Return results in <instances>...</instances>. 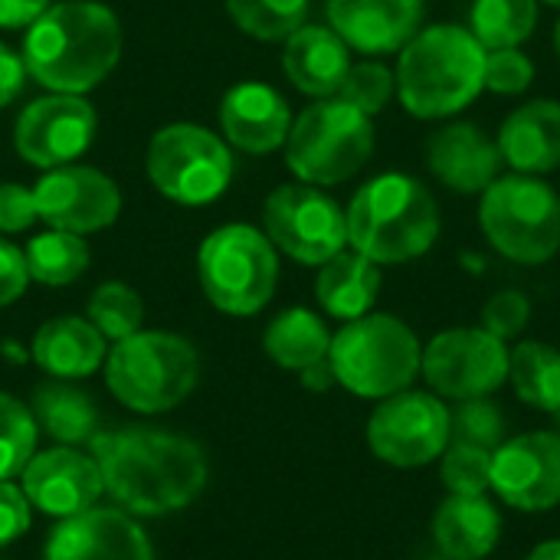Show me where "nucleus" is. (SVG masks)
I'll return each instance as SVG.
<instances>
[{
  "instance_id": "1",
  "label": "nucleus",
  "mask_w": 560,
  "mask_h": 560,
  "mask_svg": "<svg viewBox=\"0 0 560 560\" xmlns=\"http://www.w3.org/2000/svg\"><path fill=\"white\" fill-rule=\"evenodd\" d=\"M92 459L118 509L141 518L171 515L190 505L207 486L203 450L194 440L151 427L92 436Z\"/></svg>"
},
{
  "instance_id": "2",
  "label": "nucleus",
  "mask_w": 560,
  "mask_h": 560,
  "mask_svg": "<svg viewBox=\"0 0 560 560\" xmlns=\"http://www.w3.org/2000/svg\"><path fill=\"white\" fill-rule=\"evenodd\" d=\"M20 56L26 75L43 89L82 95L118 66L121 23L105 3L62 0L30 23Z\"/></svg>"
},
{
  "instance_id": "3",
  "label": "nucleus",
  "mask_w": 560,
  "mask_h": 560,
  "mask_svg": "<svg viewBox=\"0 0 560 560\" xmlns=\"http://www.w3.org/2000/svg\"><path fill=\"white\" fill-rule=\"evenodd\" d=\"M397 98L420 121L466 112L486 92V46L459 23H430L397 52Z\"/></svg>"
},
{
  "instance_id": "4",
  "label": "nucleus",
  "mask_w": 560,
  "mask_h": 560,
  "mask_svg": "<svg viewBox=\"0 0 560 560\" xmlns=\"http://www.w3.org/2000/svg\"><path fill=\"white\" fill-rule=\"evenodd\" d=\"M348 246L377 266H404L440 240V203L433 190L400 171H387L358 187L348 210Z\"/></svg>"
},
{
  "instance_id": "5",
  "label": "nucleus",
  "mask_w": 560,
  "mask_h": 560,
  "mask_svg": "<svg viewBox=\"0 0 560 560\" xmlns=\"http://www.w3.org/2000/svg\"><path fill=\"white\" fill-rule=\"evenodd\" d=\"M420 338L407 322L371 312L345 322V328L331 335L328 348L335 381L368 400H384L407 390L420 374Z\"/></svg>"
},
{
  "instance_id": "6",
  "label": "nucleus",
  "mask_w": 560,
  "mask_h": 560,
  "mask_svg": "<svg viewBox=\"0 0 560 560\" xmlns=\"http://www.w3.org/2000/svg\"><path fill=\"white\" fill-rule=\"evenodd\" d=\"M479 230L499 256L545 266L560 253V194L541 177L502 174L479 194Z\"/></svg>"
},
{
  "instance_id": "7",
  "label": "nucleus",
  "mask_w": 560,
  "mask_h": 560,
  "mask_svg": "<svg viewBox=\"0 0 560 560\" xmlns=\"http://www.w3.org/2000/svg\"><path fill=\"white\" fill-rule=\"evenodd\" d=\"M374 144V118L331 95L318 98L299 118H292L285 138V164L302 184L335 187L351 180L371 161Z\"/></svg>"
},
{
  "instance_id": "8",
  "label": "nucleus",
  "mask_w": 560,
  "mask_h": 560,
  "mask_svg": "<svg viewBox=\"0 0 560 560\" xmlns=\"http://www.w3.org/2000/svg\"><path fill=\"white\" fill-rule=\"evenodd\" d=\"M200 377V358L194 345L171 331H135L105 358L108 390L138 413L174 410Z\"/></svg>"
},
{
  "instance_id": "9",
  "label": "nucleus",
  "mask_w": 560,
  "mask_h": 560,
  "mask_svg": "<svg viewBox=\"0 0 560 560\" xmlns=\"http://www.w3.org/2000/svg\"><path fill=\"white\" fill-rule=\"evenodd\" d=\"M203 295L226 315L246 318L269 305L279 282V256L266 233L249 223L213 230L197 253Z\"/></svg>"
},
{
  "instance_id": "10",
  "label": "nucleus",
  "mask_w": 560,
  "mask_h": 560,
  "mask_svg": "<svg viewBox=\"0 0 560 560\" xmlns=\"http://www.w3.org/2000/svg\"><path fill=\"white\" fill-rule=\"evenodd\" d=\"M148 177L164 197L187 207H203L230 187L233 151L213 131L177 121L151 138Z\"/></svg>"
},
{
  "instance_id": "11",
  "label": "nucleus",
  "mask_w": 560,
  "mask_h": 560,
  "mask_svg": "<svg viewBox=\"0 0 560 560\" xmlns=\"http://www.w3.org/2000/svg\"><path fill=\"white\" fill-rule=\"evenodd\" d=\"M269 243L302 266H325L348 246V220L338 200L312 184H285L266 197Z\"/></svg>"
},
{
  "instance_id": "12",
  "label": "nucleus",
  "mask_w": 560,
  "mask_h": 560,
  "mask_svg": "<svg viewBox=\"0 0 560 560\" xmlns=\"http://www.w3.org/2000/svg\"><path fill=\"white\" fill-rule=\"evenodd\" d=\"M453 443L450 407L420 390H400L384 397L381 407L368 420V446L371 453L397 469L430 466Z\"/></svg>"
},
{
  "instance_id": "13",
  "label": "nucleus",
  "mask_w": 560,
  "mask_h": 560,
  "mask_svg": "<svg viewBox=\"0 0 560 560\" xmlns=\"http://www.w3.org/2000/svg\"><path fill=\"white\" fill-rule=\"evenodd\" d=\"M420 374L440 397H489L509 381V348L482 325L446 328L423 348Z\"/></svg>"
},
{
  "instance_id": "14",
  "label": "nucleus",
  "mask_w": 560,
  "mask_h": 560,
  "mask_svg": "<svg viewBox=\"0 0 560 560\" xmlns=\"http://www.w3.org/2000/svg\"><path fill=\"white\" fill-rule=\"evenodd\" d=\"M95 128L98 115L82 95L49 92L20 112L13 144L26 164L52 171L85 154L95 138Z\"/></svg>"
},
{
  "instance_id": "15",
  "label": "nucleus",
  "mask_w": 560,
  "mask_h": 560,
  "mask_svg": "<svg viewBox=\"0 0 560 560\" xmlns=\"http://www.w3.org/2000/svg\"><path fill=\"white\" fill-rule=\"evenodd\" d=\"M33 200L36 217L49 230H66L75 236L112 226L121 210V194L115 180L82 164H62L46 171L33 187Z\"/></svg>"
},
{
  "instance_id": "16",
  "label": "nucleus",
  "mask_w": 560,
  "mask_h": 560,
  "mask_svg": "<svg viewBox=\"0 0 560 560\" xmlns=\"http://www.w3.org/2000/svg\"><path fill=\"white\" fill-rule=\"evenodd\" d=\"M492 489L518 512L560 505V433L538 430L502 443L492 453Z\"/></svg>"
},
{
  "instance_id": "17",
  "label": "nucleus",
  "mask_w": 560,
  "mask_h": 560,
  "mask_svg": "<svg viewBox=\"0 0 560 560\" xmlns=\"http://www.w3.org/2000/svg\"><path fill=\"white\" fill-rule=\"evenodd\" d=\"M328 26L364 56L400 52L427 23V0H328Z\"/></svg>"
},
{
  "instance_id": "18",
  "label": "nucleus",
  "mask_w": 560,
  "mask_h": 560,
  "mask_svg": "<svg viewBox=\"0 0 560 560\" xmlns=\"http://www.w3.org/2000/svg\"><path fill=\"white\" fill-rule=\"evenodd\" d=\"M43 560H154L141 525L121 509H85L49 535Z\"/></svg>"
},
{
  "instance_id": "19",
  "label": "nucleus",
  "mask_w": 560,
  "mask_h": 560,
  "mask_svg": "<svg viewBox=\"0 0 560 560\" xmlns=\"http://www.w3.org/2000/svg\"><path fill=\"white\" fill-rule=\"evenodd\" d=\"M20 476H23V495L30 499V505H36L49 518H72L92 509L98 495L105 492L98 463L69 446L33 456Z\"/></svg>"
},
{
  "instance_id": "20",
  "label": "nucleus",
  "mask_w": 560,
  "mask_h": 560,
  "mask_svg": "<svg viewBox=\"0 0 560 560\" xmlns=\"http://www.w3.org/2000/svg\"><path fill=\"white\" fill-rule=\"evenodd\" d=\"M427 167L430 174L453 194L472 197L502 177V151L499 141L489 138L476 121H450L427 141Z\"/></svg>"
},
{
  "instance_id": "21",
  "label": "nucleus",
  "mask_w": 560,
  "mask_h": 560,
  "mask_svg": "<svg viewBox=\"0 0 560 560\" xmlns=\"http://www.w3.org/2000/svg\"><path fill=\"white\" fill-rule=\"evenodd\" d=\"M220 128L226 144L246 154H269L285 144L292 128L289 102L266 82H240L223 95Z\"/></svg>"
},
{
  "instance_id": "22",
  "label": "nucleus",
  "mask_w": 560,
  "mask_h": 560,
  "mask_svg": "<svg viewBox=\"0 0 560 560\" xmlns=\"http://www.w3.org/2000/svg\"><path fill=\"white\" fill-rule=\"evenodd\" d=\"M502 161L515 174L545 177L560 171V102L532 98L518 105L499 128Z\"/></svg>"
},
{
  "instance_id": "23",
  "label": "nucleus",
  "mask_w": 560,
  "mask_h": 560,
  "mask_svg": "<svg viewBox=\"0 0 560 560\" xmlns=\"http://www.w3.org/2000/svg\"><path fill=\"white\" fill-rule=\"evenodd\" d=\"M282 69L299 92L312 98H331L351 69V49L331 26L305 23L285 39Z\"/></svg>"
},
{
  "instance_id": "24",
  "label": "nucleus",
  "mask_w": 560,
  "mask_h": 560,
  "mask_svg": "<svg viewBox=\"0 0 560 560\" xmlns=\"http://www.w3.org/2000/svg\"><path fill=\"white\" fill-rule=\"evenodd\" d=\"M502 538V518L486 495H450L433 515V541L446 560H482Z\"/></svg>"
},
{
  "instance_id": "25",
  "label": "nucleus",
  "mask_w": 560,
  "mask_h": 560,
  "mask_svg": "<svg viewBox=\"0 0 560 560\" xmlns=\"http://www.w3.org/2000/svg\"><path fill=\"white\" fill-rule=\"evenodd\" d=\"M33 361L56 381H79L102 368L105 338L89 318L62 315L36 331Z\"/></svg>"
},
{
  "instance_id": "26",
  "label": "nucleus",
  "mask_w": 560,
  "mask_h": 560,
  "mask_svg": "<svg viewBox=\"0 0 560 560\" xmlns=\"http://www.w3.org/2000/svg\"><path fill=\"white\" fill-rule=\"evenodd\" d=\"M315 295L331 318L354 322L368 315L381 295V266L354 249H341L325 266H318Z\"/></svg>"
},
{
  "instance_id": "27",
  "label": "nucleus",
  "mask_w": 560,
  "mask_h": 560,
  "mask_svg": "<svg viewBox=\"0 0 560 560\" xmlns=\"http://www.w3.org/2000/svg\"><path fill=\"white\" fill-rule=\"evenodd\" d=\"M262 348L266 354L285 368V371H305L318 361L328 358L331 348V335L325 328V322L308 312V308H285L282 315H276L262 335Z\"/></svg>"
},
{
  "instance_id": "28",
  "label": "nucleus",
  "mask_w": 560,
  "mask_h": 560,
  "mask_svg": "<svg viewBox=\"0 0 560 560\" xmlns=\"http://www.w3.org/2000/svg\"><path fill=\"white\" fill-rule=\"evenodd\" d=\"M509 381L522 404L558 413L560 410V351L545 341H522L509 354Z\"/></svg>"
},
{
  "instance_id": "29",
  "label": "nucleus",
  "mask_w": 560,
  "mask_h": 560,
  "mask_svg": "<svg viewBox=\"0 0 560 560\" xmlns=\"http://www.w3.org/2000/svg\"><path fill=\"white\" fill-rule=\"evenodd\" d=\"M33 410H36V420L39 427L59 440L62 446H72V443H85L92 440L95 433V423H98V413H95V404L89 394L69 387V384H43L33 397Z\"/></svg>"
},
{
  "instance_id": "30",
  "label": "nucleus",
  "mask_w": 560,
  "mask_h": 560,
  "mask_svg": "<svg viewBox=\"0 0 560 560\" xmlns=\"http://www.w3.org/2000/svg\"><path fill=\"white\" fill-rule=\"evenodd\" d=\"M538 26V0H472L469 33L486 49H509L532 39Z\"/></svg>"
},
{
  "instance_id": "31",
  "label": "nucleus",
  "mask_w": 560,
  "mask_h": 560,
  "mask_svg": "<svg viewBox=\"0 0 560 560\" xmlns=\"http://www.w3.org/2000/svg\"><path fill=\"white\" fill-rule=\"evenodd\" d=\"M30 279L43 285H69L89 269V246L82 236L66 230H46L23 249Z\"/></svg>"
},
{
  "instance_id": "32",
  "label": "nucleus",
  "mask_w": 560,
  "mask_h": 560,
  "mask_svg": "<svg viewBox=\"0 0 560 560\" xmlns=\"http://www.w3.org/2000/svg\"><path fill=\"white\" fill-rule=\"evenodd\" d=\"M226 13L253 39L276 43L305 26L308 0H226Z\"/></svg>"
},
{
  "instance_id": "33",
  "label": "nucleus",
  "mask_w": 560,
  "mask_h": 560,
  "mask_svg": "<svg viewBox=\"0 0 560 560\" xmlns=\"http://www.w3.org/2000/svg\"><path fill=\"white\" fill-rule=\"evenodd\" d=\"M89 322L98 328L105 341H125L135 331H141V295L125 282H102L89 299Z\"/></svg>"
},
{
  "instance_id": "34",
  "label": "nucleus",
  "mask_w": 560,
  "mask_h": 560,
  "mask_svg": "<svg viewBox=\"0 0 560 560\" xmlns=\"http://www.w3.org/2000/svg\"><path fill=\"white\" fill-rule=\"evenodd\" d=\"M36 450V420L10 394H0V479H13L26 469Z\"/></svg>"
},
{
  "instance_id": "35",
  "label": "nucleus",
  "mask_w": 560,
  "mask_h": 560,
  "mask_svg": "<svg viewBox=\"0 0 560 560\" xmlns=\"http://www.w3.org/2000/svg\"><path fill=\"white\" fill-rule=\"evenodd\" d=\"M394 95H397L394 69L377 62V59L351 62V69H348V75H345V82L338 89V98H345L348 105H354L368 118L381 115L390 105Z\"/></svg>"
},
{
  "instance_id": "36",
  "label": "nucleus",
  "mask_w": 560,
  "mask_h": 560,
  "mask_svg": "<svg viewBox=\"0 0 560 560\" xmlns=\"http://www.w3.org/2000/svg\"><path fill=\"white\" fill-rule=\"evenodd\" d=\"M440 476L450 495H486L492 489V453L472 443H450L440 456Z\"/></svg>"
},
{
  "instance_id": "37",
  "label": "nucleus",
  "mask_w": 560,
  "mask_h": 560,
  "mask_svg": "<svg viewBox=\"0 0 560 560\" xmlns=\"http://www.w3.org/2000/svg\"><path fill=\"white\" fill-rule=\"evenodd\" d=\"M450 420H453L456 443H472L489 453H495L505 443V417H502L499 404L489 397L459 400V407H456V413H450Z\"/></svg>"
},
{
  "instance_id": "38",
  "label": "nucleus",
  "mask_w": 560,
  "mask_h": 560,
  "mask_svg": "<svg viewBox=\"0 0 560 560\" xmlns=\"http://www.w3.org/2000/svg\"><path fill=\"white\" fill-rule=\"evenodd\" d=\"M535 82V62L522 46L486 49V89L495 95H522Z\"/></svg>"
},
{
  "instance_id": "39",
  "label": "nucleus",
  "mask_w": 560,
  "mask_h": 560,
  "mask_svg": "<svg viewBox=\"0 0 560 560\" xmlns=\"http://www.w3.org/2000/svg\"><path fill=\"white\" fill-rule=\"evenodd\" d=\"M532 318V302L518 289H499L486 305H482V328L495 335L499 341H512L528 328Z\"/></svg>"
},
{
  "instance_id": "40",
  "label": "nucleus",
  "mask_w": 560,
  "mask_h": 560,
  "mask_svg": "<svg viewBox=\"0 0 560 560\" xmlns=\"http://www.w3.org/2000/svg\"><path fill=\"white\" fill-rule=\"evenodd\" d=\"M33 190L20 184H0V233H23L36 223Z\"/></svg>"
},
{
  "instance_id": "41",
  "label": "nucleus",
  "mask_w": 560,
  "mask_h": 560,
  "mask_svg": "<svg viewBox=\"0 0 560 560\" xmlns=\"http://www.w3.org/2000/svg\"><path fill=\"white\" fill-rule=\"evenodd\" d=\"M30 528V499L10 479H0V548L13 545Z\"/></svg>"
},
{
  "instance_id": "42",
  "label": "nucleus",
  "mask_w": 560,
  "mask_h": 560,
  "mask_svg": "<svg viewBox=\"0 0 560 560\" xmlns=\"http://www.w3.org/2000/svg\"><path fill=\"white\" fill-rule=\"evenodd\" d=\"M30 272H26V256L13 243L0 240V308L16 302L26 292Z\"/></svg>"
},
{
  "instance_id": "43",
  "label": "nucleus",
  "mask_w": 560,
  "mask_h": 560,
  "mask_svg": "<svg viewBox=\"0 0 560 560\" xmlns=\"http://www.w3.org/2000/svg\"><path fill=\"white\" fill-rule=\"evenodd\" d=\"M23 82H26L23 56L0 43V108L10 105V102L23 92Z\"/></svg>"
},
{
  "instance_id": "44",
  "label": "nucleus",
  "mask_w": 560,
  "mask_h": 560,
  "mask_svg": "<svg viewBox=\"0 0 560 560\" xmlns=\"http://www.w3.org/2000/svg\"><path fill=\"white\" fill-rule=\"evenodd\" d=\"M49 7H52V0H0V26L3 30L30 26Z\"/></svg>"
},
{
  "instance_id": "45",
  "label": "nucleus",
  "mask_w": 560,
  "mask_h": 560,
  "mask_svg": "<svg viewBox=\"0 0 560 560\" xmlns=\"http://www.w3.org/2000/svg\"><path fill=\"white\" fill-rule=\"evenodd\" d=\"M302 384H305L308 390H328L331 384H338V381H335V371H331V364H328V358L318 361V364H312V368H305V371H302Z\"/></svg>"
},
{
  "instance_id": "46",
  "label": "nucleus",
  "mask_w": 560,
  "mask_h": 560,
  "mask_svg": "<svg viewBox=\"0 0 560 560\" xmlns=\"http://www.w3.org/2000/svg\"><path fill=\"white\" fill-rule=\"evenodd\" d=\"M525 560H560V538L538 545V548H535V551H532Z\"/></svg>"
},
{
  "instance_id": "47",
  "label": "nucleus",
  "mask_w": 560,
  "mask_h": 560,
  "mask_svg": "<svg viewBox=\"0 0 560 560\" xmlns=\"http://www.w3.org/2000/svg\"><path fill=\"white\" fill-rule=\"evenodd\" d=\"M555 52H558V59H560V16H558V26H555Z\"/></svg>"
},
{
  "instance_id": "48",
  "label": "nucleus",
  "mask_w": 560,
  "mask_h": 560,
  "mask_svg": "<svg viewBox=\"0 0 560 560\" xmlns=\"http://www.w3.org/2000/svg\"><path fill=\"white\" fill-rule=\"evenodd\" d=\"M538 3H545V7H558L560 10V0H538Z\"/></svg>"
},
{
  "instance_id": "49",
  "label": "nucleus",
  "mask_w": 560,
  "mask_h": 560,
  "mask_svg": "<svg viewBox=\"0 0 560 560\" xmlns=\"http://www.w3.org/2000/svg\"><path fill=\"white\" fill-rule=\"evenodd\" d=\"M558 423H560V410H558Z\"/></svg>"
},
{
  "instance_id": "50",
  "label": "nucleus",
  "mask_w": 560,
  "mask_h": 560,
  "mask_svg": "<svg viewBox=\"0 0 560 560\" xmlns=\"http://www.w3.org/2000/svg\"><path fill=\"white\" fill-rule=\"evenodd\" d=\"M443 560H446V558H443Z\"/></svg>"
}]
</instances>
